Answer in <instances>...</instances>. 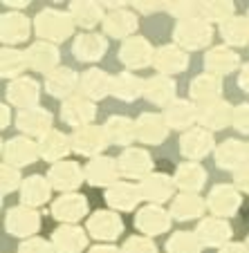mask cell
<instances>
[{
	"mask_svg": "<svg viewBox=\"0 0 249 253\" xmlns=\"http://www.w3.org/2000/svg\"><path fill=\"white\" fill-rule=\"evenodd\" d=\"M153 65L159 74L164 77H173L177 72H184L189 65V54L177 45H162L155 49V58Z\"/></svg>",
	"mask_w": 249,
	"mask_h": 253,
	"instance_id": "cell-19",
	"label": "cell"
},
{
	"mask_svg": "<svg viewBox=\"0 0 249 253\" xmlns=\"http://www.w3.org/2000/svg\"><path fill=\"white\" fill-rule=\"evenodd\" d=\"M220 36L229 45H247L249 43V18L247 16H231L220 25Z\"/></svg>",
	"mask_w": 249,
	"mask_h": 253,
	"instance_id": "cell-44",
	"label": "cell"
},
{
	"mask_svg": "<svg viewBox=\"0 0 249 253\" xmlns=\"http://www.w3.org/2000/svg\"><path fill=\"white\" fill-rule=\"evenodd\" d=\"M216 148L213 132L204 128H191L180 137V153L189 159H202Z\"/></svg>",
	"mask_w": 249,
	"mask_h": 253,
	"instance_id": "cell-11",
	"label": "cell"
},
{
	"mask_svg": "<svg viewBox=\"0 0 249 253\" xmlns=\"http://www.w3.org/2000/svg\"><path fill=\"white\" fill-rule=\"evenodd\" d=\"M137 126V139L149 143V146H157L166 139L168 134V124L164 115H153V112H142L135 121Z\"/></svg>",
	"mask_w": 249,
	"mask_h": 253,
	"instance_id": "cell-21",
	"label": "cell"
},
{
	"mask_svg": "<svg viewBox=\"0 0 249 253\" xmlns=\"http://www.w3.org/2000/svg\"><path fill=\"white\" fill-rule=\"evenodd\" d=\"M32 25H29L27 16L18 14V11H9L0 18V39L5 45H16V43H25L29 39Z\"/></svg>",
	"mask_w": 249,
	"mask_h": 253,
	"instance_id": "cell-27",
	"label": "cell"
},
{
	"mask_svg": "<svg viewBox=\"0 0 249 253\" xmlns=\"http://www.w3.org/2000/svg\"><path fill=\"white\" fill-rule=\"evenodd\" d=\"M108 137H105L103 126H83V128H77L72 134V150L83 157H101V150L108 146Z\"/></svg>",
	"mask_w": 249,
	"mask_h": 253,
	"instance_id": "cell-4",
	"label": "cell"
},
{
	"mask_svg": "<svg viewBox=\"0 0 249 253\" xmlns=\"http://www.w3.org/2000/svg\"><path fill=\"white\" fill-rule=\"evenodd\" d=\"M18 253H54V244L43 238H29L20 242Z\"/></svg>",
	"mask_w": 249,
	"mask_h": 253,
	"instance_id": "cell-50",
	"label": "cell"
},
{
	"mask_svg": "<svg viewBox=\"0 0 249 253\" xmlns=\"http://www.w3.org/2000/svg\"><path fill=\"white\" fill-rule=\"evenodd\" d=\"M48 179L52 184V188H56V191H61L65 195V193H74L86 182V172L81 170V166L77 162H65L63 159V162L54 164L50 168Z\"/></svg>",
	"mask_w": 249,
	"mask_h": 253,
	"instance_id": "cell-5",
	"label": "cell"
},
{
	"mask_svg": "<svg viewBox=\"0 0 249 253\" xmlns=\"http://www.w3.org/2000/svg\"><path fill=\"white\" fill-rule=\"evenodd\" d=\"M177 20L202 18V2H168L166 7Z\"/></svg>",
	"mask_w": 249,
	"mask_h": 253,
	"instance_id": "cell-47",
	"label": "cell"
},
{
	"mask_svg": "<svg viewBox=\"0 0 249 253\" xmlns=\"http://www.w3.org/2000/svg\"><path fill=\"white\" fill-rule=\"evenodd\" d=\"M7 124H9V108L2 103L0 105V128H7Z\"/></svg>",
	"mask_w": 249,
	"mask_h": 253,
	"instance_id": "cell-57",
	"label": "cell"
},
{
	"mask_svg": "<svg viewBox=\"0 0 249 253\" xmlns=\"http://www.w3.org/2000/svg\"><path fill=\"white\" fill-rule=\"evenodd\" d=\"M240 58L236 52H231L229 47H225V45H220V47H213L206 52L204 56V67L209 74H213V77H225V74H231V72L238 67Z\"/></svg>",
	"mask_w": 249,
	"mask_h": 253,
	"instance_id": "cell-39",
	"label": "cell"
},
{
	"mask_svg": "<svg viewBox=\"0 0 249 253\" xmlns=\"http://www.w3.org/2000/svg\"><path fill=\"white\" fill-rule=\"evenodd\" d=\"M27 54L20 52V49H14V47H5L0 52V74L7 79H20L23 72L27 70Z\"/></svg>",
	"mask_w": 249,
	"mask_h": 253,
	"instance_id": "cell-43",
	"label": "cell"
},
{
	"mask_svg": "<svg viewBox=\"0 0 249 253\" xmlns=\"http://www.w3.org/2000/svg\"><path fill=\"white\" fill-rule=\"evenodd\" d=\"M103 130L108 141L117 143V146H130L137 139V126L128 117H110L103 124Z\"/></svg>",
	"mask_w": 249,
	"mask_h": 253,
	"instance_id": "cell-40",
	"label": "cell"
},
{
	"mask_svg": "<svg viewBox=\"0 0 249 253\" xmlns=\"http://www.w3.org/2000/svg\"><path fill=\"white\" fill-rule=\"evenodd\" d=\"M191 99L198 101L200 105H206V103H213V101H220V94H222V79L220 77H213L209 72L200 74L191 81Z\"/></svg>",
	"mask_w": 249,
	"mask_h": 253,
	"instance_id": "cell-36",
	"label": "cell"
},
{
	"mask_svg": "<svg viewBox=\"0 0 249 253\" xmlns=\"http://www.w3.org/2000/svg\"><path fill=\"white\" fill-rule=\"evenodd\" d=\"M97 108L95 101L86 99L83 94H74L70 99L63 101L61 105V119L67 126H74V128H83V126H90V121L95 119Z\"/></svg>",
	"mask_w": 249,
	"mask_h": 253,
	"instance_id": "cell-9",
	"label": "cell"
},
{
	"mask_svg": "<svg viewBox=\"0 0 249 253\" xmlns=\"http://www.w3.org/2000/svg\"><path fill=\"white\" fill-rule=\"evenodd\" d=\"M206 209H209V206H206V200H202L200 195H196V193H180V195H175L171 200L168 213H171L173 220L187 222V220L202 217Z\"/></svg>",
	"mask_w": 249,
	"mask_h": 253,
	"instance_id": "cell-24",
	"label": "cell"
},
{
	"mask_svg": "<svg viewBox=\"0 0 249 253\" xmlns=\"http://www.w3.org/2000/svg\"><path fill=\"white\" fill-rule=\"evenodd\" d=\"M88 213V200L79 193H65L52 202V215L63 224H74Z\"/></svg>",
	"mask_w": 249,
	"mask_h": 253,
	"instance_id": "cell-14",
	"label": "cell"
},
{
	"mask_svg": "<svg viewBox=\"0 0 249 253\" xmlns=\"http://www.w3.org/2000/svg\"><path fill=\"white\" fill-rule=\"evenodd\" d=\"M50 195H52V184L43 175L27 177L23 182V186H20V202L25 206H32V209L50 202Z\"/></svg>",
	"mask_w": 249,
	"mask_h": 253,
	"instance_id": "cell-37",
	"label": "cell"
},
{
	"mask_svg": "<svg viewBox=\"0 0 249 253\" xmlns=\"http://www.w3.org/2000/svg\"><path fill=\"white\" fill-rule=\"evenodd\" d=\"M16 126L25 134H48L52 130V115L45 108H27L16 117Z\"/></svg>",
	"mask_w": 249,
	"mask_h": 253,
	"instance_id": "cell-30",
	"label": "cell"
},
{
	"mask_svg": "<svg viewBox=\"0 0 249 253\" xmlns=\"http://www.w3.org/2000/svg\"><path fill=\"white\" fill-rule=\"evenodd\" d=\"M74 18L70 11H58V9H43L34 18V29L43 41L48 43H58L72 36L74 32Z\"/></svg>",
	"mask_w": 249,
	"mask_h": 253,
	"instance_id": "cell-1",
	"label": "cell"
},
{
	"mask_svg": "<svg viewBox=\"0 0 249 253\" xmlns=\"http://www.w3.org/2000/svg\"><path fill=\"white\" fill-rule=\"evenodd\" d=\"M137 16L133 11L126 9H112L110 14L103 18V32L112 39H133V34L137 32Z\"/></svg>",
	"mask_w": 249,
	"mask_h": 253,
	"instance_id": "cell-31",
	"label": "cell"
},
{
	"mask_svg": "<svg viewBox=\"0 0 249 253\" xmlns=\"http://www.w3.org/2000/svg\"><path fill=\"white\" fill-rule=\"evenodd\" d=\"M81 92L86 99L90 101H101L112 92V77L108 72L99 70V67H90L88 72L81 74Z\"/></svg>",
	"mask_w": 249,
	"mask_h": 253,
	"instance_id": "cell-26",
	"label": "cell"
},
{
	"mask_svg": "<svg viewBox=\"0 0 249 253\" xmlns=\"http://www.w3.org/2000/svg\"><path fill=\"white\" fill-rule=\"evenodd\" d=\"M234 16V2L231 0H211L202 2V20L206 23H225Z\"/></svg>",
	"mask_w": 249,
	"mask_h": 253,
	"instance_id": "cell-46",
	"label": "cell"
},
{
	"mask_svg": "<svg viewBox=\"0 0 249 253\" xmlns=\"http://www.w3.org/2000/svg\"><path fill=\"white\" fill-rule=\"evenodd\" d=\"M155 58L153 45L144 39V36H133V39L124 41L119 47V61L130 70H142L149 67Z\"/></svg>",
	"mask_w": 249,
	"mask_h": 253,
	"instance_id": "cell-6",
	"label": "cell"
},
{
	"mask_svg": "<svg viewBox=\"0 0 249 253\" xmlns=\"http://www.w3.org/2000/svg\"><path fill=\"white\" fill-rule=\"evenodd\" d=\"M121 253H157V247L149 235H133L121 244Z\"/></svg>",
	"mask_w": 249,
	"mask_h": 253,
	"instance_id": "cell-48",
	"label": "cell"
},
{
	"mask_svg": "<svg viewBox=\"0 0 249 253\" xmlns=\"http://www.w3.org/2000/svg\"><path fill=\"white\" fill-rule=\"evenodd\" d=\"M86 172V182L90 186H115L119 172V164L112 157H95L88 162V166L83 168Z\"/></svg>",
	"mask_w": 249,
	"mask_h": 253,
	"instance_id": "cell-13",
	"label": "cell"
},
{
	"mask_svg": "<svg viewBox=\"0 0 249 253\" xmlns=\"http://www.w3.org/2000/svg\"><path fill=\"white\" fill-rule=\"evenodd\" d=\"M88 233L95 240H115L124 233V222L121 217L115 213V211H95L88 220Z\"/></svg>",
	"mask_w": 249,
	"mask_h": 253,
	"instance_id": "cell-10",
	"label": "cell"
},
{
	"mask_svg": "<svg viewBox=\"0 0 249 253\" xmlns=\"http://www.w3.org/2000/svg\"><path fill=\"white\" fill-rule=\"evenodd\" d=\"M144 200L142 191L135 184H126V182H117L115 186H110L105 191V202L110 209L117 211H133L139 202Z\"/></svg>",
	"mask_w": 249,
	"mask_h": 253,
	"instance_id": "cell-35",
	"label": "cell"
},
{
	"mask_svg": "<svg viewBox=\"0 0 249 253\" xmlns=\"http://www.w3.org/2000/svg\"><path fill=\"white\" fill-rule=\"evenodd\" d=\"M238 87L245 92H249V63H245L240 74H238Z\"/></svg>",
	"mask_w": 249,
	"mask_h": 253,
	"instance_id": "cell-54",
	"label": "cell"
},
{
	"mask_svg": "<svg viewBox=\"0 0 249 253\" xmlns=\"http://www.w3.org/2000/svg\"><path fill=\"white\" fill-rule=\"evenodd\" d=\"M0 182H2V195H7V193L16 191L18 186H23V179H20V170L14 166H9V164H2V168H0Z\"/></svg>",
	"mask_w": 249,
	"mask_h": 253,
	"instance_id": "cell-49",
	"label": "cell"
},
{
	"mask_svg": "<svg viewBox=\"0 0 249 253\" xmlns=\"http://www.w3.org/2000/svg\"><path fill=\"white\" fill-rule=\"evenodd\" d=\"M198 121L204 130L213 132V130H222L229 124H234V108L227 101H213L198 108Z\"/></svg>",
	"mask_w": 249,
	"mask_h": 253,
	"instance_id": "cell-16",
	"label": "cell"
},
{
	"mask_svg": "<svg viewBox=\"0 0 249 253\" xmlns=\"http://www.w3.org/2000/svg\"><path fill=\"white\" fill-rule=\"evenodd\" d=\"M133 5H135V9L142 11V14H155V11H159V9H166L168 2H146V0H137Z\"/></svg>",
	"mask_w": 249,
	"mask_h": 253,
	"instance_id": "cell-52",
	"label": "cell"
},
{
	"mask_svg": "<svg viewBox=\"0 0 249 253\" xmlns=\"http://www.w3.org/2000/svg\"><path fill=\"white\" fill-rule=\"evenodd\" d=\"M216 164L222 170H240L249 164V146L238 139H227L216 148Z\"/></svg>",
	"mask_w": 249,
	"mask_h": 253,
	"instance_id": "cell-17",
	"label": "cell"
},
{
	"mask_svg": "<svg viewBox=\"0 0 249 253\" xmlns=\"http://www.w3.org/2000/svg\"><path fill=\"white\" fill-rule=\"evenodd\" d=\"M108 49V41L105 36L101 34H81L74 39V45H72V52L77 56V61H83V63H92V61H99L101 56L105 54Z\"/></svg>",
	"mask_w": 249,
	"mask_h": 253,
	"instance_id": "cell-33",
	"label": "cell"
},
{
	"mask_svg": "<svg viewBox=\"0 0 249 253\" xmlns=\"http://www.w3.org/2000/svg\"><path fill=\"white\" fill-rule=\"evenodd\" d=\"M234 182H236V186H238L240 191L249 195V164H247V166H243L240 170H236Z\"/></svg>",
	"mask_w": 249,
	"mask_h": 253,
	"instance_id": "cell-53",
	"label": "cell"
},
{
	"mask_svg": "<svg viewBox=\"0 0 249 253\" xmlns=\"http://www.w3.org/2000/svg\"><path fill=\"white\" fill-rule=\"evenodd\" d=\"M234 126L238 132L249 134V103H243L238 108H234Z\"/></svg>",
	"mask_w": 249,
	"mask_h": 253,
	"instance_id": "cell-51",
	"label": "cell"
},
{
	"mask_svg": "<svg viewBox=\"0 0 249 253\" xmlns=\"http://www.w3.org/2000/svg\"><path fill=\"white\" fill-rule=\"evenodd\" d=\"M117 164H119V172L128 179H144L153 170V159L144 148H126Z\"/></svg>",
	"mask_w": 249,
	"mask_h": 253,
	"instance_id": "cell-12",
	"label": "cell"
},
{
	"mask_svg": "<svg viewBox=\"0 0 249 253\" xmlns=\"http://www.w3.org/2000/svg\"><path fill=\"white\" fill-rule=\"evenodd\" d=\"M39 150H41V157L45 162H63L70 150H72V137H67L65 132L61 130H50L48 134H43L39 141Z\"/></svg>",
	"mask_w": 249,
	"mask_h": 253,
	"instance_id": "cell-29",
	"label": "cell"
},
{
	"mask_svg": "<svg viewBox=\"0 0 249 253\" xmlns=\"http://www.w3.org/2000/svg\"><path fill=\"white\" fill-rule=\"evenodd\" d=\"M247 249H249V238H247Z\"/></svg>",
	"mask_w": 249,
	"mask_h": 253,
	"instance_id": "cell-58",
	"label": "cell"
},
{
	"mask_svg": "<svg viewBox=\"0 0 249 253\" xmlns=\"http://www.w3.org/2000/svg\"><path fill=\"white\" fill-rule=\"evenodd\" d=\"M39 96H41V85L29 77L14 79V81H9V85H7V99H9V103H14L16 108H20V110L36 108Z\"/></svg>",
	"mask_w": 249,
	"mask_h": 253,
	"instance_id": "cell-20",
	"label": "cell"
},
{
	"mask_svg": "<svg viewBox=\"0 0 249 253\" xmlns=\"http://www.w3.org/2000/svg\"><path fill=\"white\" fill-rule=\"evenodd\" d=\"M213 39V29L206 20L202 18H189V20H180L173 29V41H175L177 47L182 49H202L211 43Z\"/></svg>",
	"mask_w": 249,
	"mask_h": 253,
	"instance_id": "cell-2",
	"label": "cell"
},
{
	"mask_svg": "<svg viewBox=\"0 0 249 253\" xmlns=\"http://www.w3.org/2000/svg\"><path fill=\"white\" fill-rule=\"evenodd\" d=\"M39 157H41L39 143H34L29 137H14L2 143V159H5V164H9L14 168L29 166Z\"/></svg>",
	"mask_w": 249,
	"mask_h": 253,
	"instance_id": "cell-7",
	"label": "cell"
},
{
	"mask_svg": "<svg viewBox=\"0 0 249 253\" xmlns=\"http://www.w3.org/2000/svg\"><path fill=\"white\" fill-rule=\"evenodd\" d=\"M88 253H121V249H115V247H110V244H97V247H92Z\"/></svg>",
	"mask_w": 249,
	"mask_h": 253,
	"instance_id": "cell-56",
	"label": "cell"
},
{
	"mask_svg": "<svg viewBox=\"0 0 249 253\" xmlns=\"http://www.w3.org/2000/svg\"><path fill=\"white\" fill-rule=\"evenodd\" d=\"M173 217L166 209H162L159 204H149L144 209H139L137 215H135V226L144 235H159L166 233L168 226H171Z\"/></svg>",
	"mask_w": 249,
	"mask_h": 253,
	"instance_id": "cell-8",
	"label": "cell"
},
{
	"mask_svg": "<svg viewBox=\"0 0 249 253\" xmlns=\"http://www.w3.org/2000/svg\"><path fill=\"white\" fill-rule=\"evenodd\" d=\"M218 253H249V249H247V244L229 242V244H225V247H222Z\"/></svg>",
	"mask_w": 249,
	"mask_h": 253,
	"instance_id": "cell-55",
	"label": "cell"
},
{
	"mask_svg": "<svg viewBox=\"0 0 249 253\" xmlns=\"http://www.w3.org/2000/svg\"><path fill=\"white\" fill-rule=\"evenodd\" d=\"M231 226L227 220H220V217H206L198 224L196 229V235L198 240L202 242V247H225L229 244V238H231Z\"/></svg>",
	"mask_w": 249,
	"mask_h": 253,
	"instance_id": "cell-23",
	"label": "cell"
},
{
	"mask_svg": "<svg viewBox=\"0 0 249 253\" xmlns=\"http://www.w3.org/2000/svg\"><path fill=\"white\" fill-rule=\"evenodd\" d=\"M164 119L173 130H191V126L198 121V108L187 99H175L164 110Z\"/></svg>",
	"mask_w": 249,
	"mask_h": 253,
	"instance_id": "cell-32",
	"label": "cell"
},
{
	"mask_svg": "<svg viewBox=\"0 0 249 253\" xmlns=\"http://www.w3.org/2000/svg\"><path fill=\"white\" fill-rule=\"evenodd\" d=\"M41 226V215L32 206H11L5 215V231L16 238H27L34 235Z\"/></svg>",
	"mask_w": 249,
	"mask_h": 253,
	"instance_id": "cell-3",
	"label": "cell"
},
{
	"mask_svg": "<svg viewBox=\"0 0 249 253\" xmlns=\"http://www.w3.org/2000/svg\"><path fill=\"white\" fill-rule=\"evenodd\" d=\"M79 77L77 72L70 70V67H56L54 72H50L48 77H45V92H48L50 96H54V99H70V96H74L72 92L77 90L79 85Z\"/></svg>",
	"mask_w": 249,
	"mask_h": 253,
	"instance_id": "cell-22",
	"label": "cell"
},
{
	"mask_svg": "<svg viewBox=\"0 0 249 253\" xmlns=\"http://www.w3.org/2000/svg\"><path fill=\"white\" fill-rule=\"evenodd\" d=\"M144 96L146 101H150L153 105H168L175 101V81L171 77H164V74H157V77H150L144 81Z\"/></svg>",
	"mask_w": 249,
	"mask_h": 253,
	"instance_id": "cell-34",
	"label": "cell"
},
{
	"mask_svg": "<svg viewBox=\"0 0 249 253\" xmlns=\"http://www.w3.org/2000/svg\"><path fill=\"white\" fill-rule=\"evenodd\" d=\"M247 18H249V11H247Z\"/></svg>",
	"mask_w": 249,
	"mask_h": 253,
	"instance_id": "cell-59",
	"label": "cell"
},
{
	"mask_svg": "<svg viewBox=\"0 0 249 253\" xmlns=\"http://www.w3.org/2000/svg\"><path fill=\"white\" fill-rule=\"evenodd\" d=\"M110 94L117 96V99H121V101H135L144 94V81L139 77H135V74H128V72L117 74V77H112V92Z\"/></svg>",
	"mask_w": 249,
	"mask_h": 253,
	"instance_id": "cell-42",
	"label": "cell"
},
{
	"mask_svg": "<svg viewBox=\"0 0 249 253\" xmlns=\"http://www.w3.org/2000/svg\"><path fill=\"white\" fill-rule=\"evenodd\" d=\"M175 186L180 188L182 193H198L202 186L206 184V170L196 162H187V164H180L175 168Z\"/></svg>",
	"mask_w": 249,
	"mask_h": 253,
	"instance_id": "cell-38",
	"label": "cell"
},
{
	"mask_svg": "<svg viewBox=\"0 0 249 253\" xmlns=\"http://www.w3.org/2000/svg\"><path fill=\"white\" fill-rule=\"evenodd\" d=\"M52 244L56 253H81L88 247V233L74 224H61L52 233Z\"/></svg>",
	"mask_w": 249,
	"mask_h": 253,
	"instance_id": "cell-25",
	"label": "cell"
},
{
	"mask_svg": "<svg viewBox=\"0 0 249 253\" xmlns=\"http://www.w3.org/2000/svg\"><path fill=\"white\" fill-rule=\"evenodd\" d=\"M206 206L218 217H231L240 209V193L229 184H218L209 191Z\"/></svg>",
	"mask_w": 249,
	"mask_h": 253,
	"instance_id": "cell-15",
	"label": "cell"
},
{
	"mask_svg": "<svg viewBox=\"0 0 249 253\" xmlns=\"http://www.w3.org/2000/svg\"><path fill=\"white\" fill-rule=\"evenodd\" d=\"M25 54H27L29 67L36 72L50 74V72H54L58 65V49H56V45L48 43V41H36V43H32Z\"/></svg>",
	"mask_w": 249,
	"mask_h": 253,
	"instance_id": "cell-28",
	"label": "cell"
},
{
	"mask_svg": "<svg viewBox=\"0 0 249 253\" xmlns=\"http://www.w3.org/2000/svg\"><path fill=\"white\" fill-rule=\"evenodd\" d=\"M70 14H72L74 23L81 25L83 29H92L97 25H103V9L101 2H92V0H74L70 2Z\"/></svg>",
	"mask_w": 249,
	"mask_h": 253,
	"instance_id": "cell-41",
	"label": "cell"
},
{
	"mask_svg": "<svg viewBox=\"0 0 249 253\" xmlns=\"http://www.w3.org/2000/svg\"><path fill=\"white\" fill-rule=\"evenodd\" d=\"M139 191H142V197L149 200L150 204H162V202H168L173 197L175 179L171 175H164V172H150L149 177L142 179Z\"/></svg>",
	"mask_w": 249,
	"mask_h": 253,
	"instance_id": "cell-18",
	"label": "cell"
},
{
	"mask_svg": "<svg viewBox=\"0 0 249 253\" xmlns=\"http://www.w3.org/2000/svg\"><path fill=\"white\" fill-rule=\"evenodd\" d=\"M202 242L191 231H175L166 240V253H200Z\"/></svg>",
	"mask_w": 249,
	"mask_h": 253,
	"instance_id": "cell-45",
	"label": "cell"
}]
</instances>
